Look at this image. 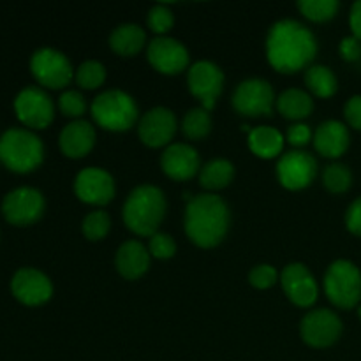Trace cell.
Segmentation results:
<instances>
[{
    "instance_id": "obj_1",
    "label": "cell",
    "mask_w": 361,
    "mask_h": 361,
    "mask_svg": "<svg viewBox=\"0 0 361 361\" xmlns=\"http://www.w3.org/2000/svg\"><path fill=\"white\" fill-rule=\"evenodd\" d=\"M317 55V41L312 32L295 20H281L271 25L267 35V59L275 71L284 74L305 69Z\"/></svg>"
},
{
    "instance_id": "obj_2",
    "label": "cell",
    "mask_w": 361,
    "mask_h": 361,
    "mask_svg": "<svg viewBox=\"0 0 361 361\" xmlns=\"http://www.w3.org/2000/svg\"><path fill=\"white\" fill-rule=\"evenodd\" d=\"M185 233L194 245L214 249L226 238L231 224L229 207L217 194H200L187 203Z\"/></svg>"
},
{
    "instance_id": "obj_3",
    "label": "cell",
    "mask_w": 361,
    "mask_h": 361,
    "mask_svg": "<svg viewBox=\"0 0 361 361\" xmlns=\"http://www.w3.org/2000/svg\"><path fill=\"white\" fill-rule=\"evenodd\" d=\"M164 215V192L155 185L136 187L123 203V222L137 236H154Z\"/></svg>"
},
{
    "instance_id": "obj_4",
    "label": "cell",
    "mask_w": 361,
    "mask_h": 361,
    "mask_svg": "<svg viewBox=\"0 0 361 361\" xmlns=\"http://www.w3.org/2000/svg\"><path fill=\"white\" fill-rule=\"evenodd\" d=\"M44 159V145L30 129L11 127L0 136V162L14 173H30Z\"/></svg>"
},
{
    "instance_id": "obj_5",
    "label": "cell",
    "mask_w": 361,
    "mask_h": 361,
    "mask_svg": "<svg viewBox=\"0 0 361 361\" xmlns=\"http://www.w3.org/2000/svg\"><path fill=\"white\" fill-rule=\"evenodd\" d=\"M90 113L99 127L111 133H123L140 122L136 101L123 90L99 94L92 102Z\"/></svg>"
},
{
    "instance_id": "obj_6",
    "label": "cell",
    "mask_w": 361,
    "mask_h": 361,
    "mask_svg": "<svg viewBox=\"0 0 361 361\" xmlns=\"http://www.w3.org/2000/svg\"><path fill=\"white\" fill-rule=\"evenodd\" d=\"M324 295L337 309L351 310L361 303V270L353 261L337 259L324 274Z\"/></svg>"
},
{
    "instance_id": "obj_7",
    "label": "cell",
    "mask_w": 361,
    "mask_h": 361,
    "mask_svg": "<svg viewBox=\"0 0 361 361\" xmlns=\"http://www.w3.org/2000/svg\"><path fill=\"white\" fill-rule=\"evenodd\" d=\"M30 71L39 85L46 88H66L73 80V66L62 51L55 48H39L30 56Z\"/></svg>"
},
{
    "instance_id": "obj_8",
    "label": "cell",
    "mask_w": 361,
    "mask_h": 361,
    "mask_svg": "<svg viewBox=\"0 0 361 361\" xmlns=\"http://www.w3.org/2000/svg\"><path fill=\"white\" fill-rule=\"evenodd\" d=\"M233 108L245 116H264L271 115L274 104H277L274 88L267 80L250 78L242 81L233 94Z\"/></svg>"
},
{
    "instance_id": "obj_9",
    "label": "cell",
    "mask_w": 361,
    "mask_h": 361,
    "mask_svg": "<svg viewBox=\"0 0 361 361\" xmlns=\"http://www.w3.org/2000/svg\"><path fill=\"white\" fill-rule=\"evenodd\" d=\"M44 196L34 187H18L2 200V214L14 226H30L44 214Z\"/></svg>"
},
{
    "instance_id": "obj_10",
    "label": "cell",
    "mask_w": 361,
    "mask_h": 361,
    "mask_svg": "<svg viewBox=\"0 0 361 361\" xmlns=\"http://www.w3.org/2000/svg\"><path fill=\"white\" fill-rule=\"evenodd\" d=\"M342 321L334 310L317 309L307 314L300 324V335L307 345L314 349H326L337 344L342 337Z\"/></svg>"
},
{
    "instance_id": "obj_11",
    "label": "cell",
    "mask_w": 361,
    "mask_h": 361,
    "mask_svg": "<svg viewBox=\"0 0 361 361\" xmlns=\"http://www.w3.org/2000/svg\"><path fill=\"white\" fill-rule=\"evenodd\" d=\"M18 120L30 129H46L53 122L55 106L51 97L39 87H25L14 99Z\"/></svg>"
},
{
    "instance_id": "obj_12",
    "label": "cell",
    "mask_w": 361,
    "mask_h": 361,
    "mask_svg": "<svg viewBox=\"0 0 361 361\" xmlns=\"http://www.w3.org/2000/svg\"><path fill=\"white\" fill-rule=\"evenodd\" d=\"M187 85H189L190 94L201 102V108L212 111L222 92L224 73H222L217 63L208 62V60H200V62L189 67Z\"/></svg>"
},
{
    "instance_id": "obj_13",
    "label": "cell",
    "mask_w": 361,
    "mask_h": 361,
    "mask_svg": "<svg viewBox=\"0 0 361 361\" xmlns=\"http://www.w3.org/2000/svg\"><path fill=\"white\" fill-rule=\"evenodd\" d=\"M317 176V161L310 154L293 150L282 155L277 162V178L284 189L303 190L312 185Z\"/></svg>"
},
{
    "instance_id": "obj_14",
    "label": "cell",
    "mask_w": 361,
    "mask_h": 361,
    "mask_svg": "<svg viewBox=\"0 0 361 361\" xmlns=\"http://www.w3.org/2000/svg\"><path fill=\"white\" fill-rule=\"evenodd\" d=\"M74 194L83 203L104 207L115 197V180L102 168H85L74 180Z\"/></svg>"
},
{
    "instance_id": "obj_15",
    "label": "cell",
    "mask_w": 361,
    "mask_h": 361,
    "mask_svg": "<svg viewBox=\"0 0 361 361\" xmlns=\"http://www.w3.org/2000/svg\"><path fill=\"white\" fill-rule=\"evenodd\" d=\"M11 291L23 305L37 307L48 302L53 295V284L48 275L37 268H20L11 279Z\"/></svg>"
},
{
    "instance_id": "obj_16",
    "label": "cell",
    "mask_w": 361,
    "mask_h": 361,
    "mask_svg": "<svg viewBox=\"0 0 361 361\" xmlns=\"http://www.w3.org/2000/svg\"><path fill=\"white\" fill-rule=\"evenodd\" d=\"M281 284L289 302L295 303L296 307L309 309L317 302L319 288L314 275L303 263L288 264L281 274Z\"/></svg>"
},
{
    "instance_id": "obj_17",
    "label": "cell",
    "mask_w": 361,
    "mask_h": 361,
    "mask_svg": "<svg viewBox=\"0 0 361 361\" xmlns=\"http://www.w3.org/2000/svg\"><path fill=\"white\" fill-rule=\"evenodd\" d=\"M147 59L155 71H159L161 74H168V76L180 74L189 66V51L185 46L168 35L155 37L148 44Z\"/></svg>"
},
{
    "instance_id": "obj_18",
    "label": "cell",
    "mask_w": 361,
    "mask_h": 361,
    "mask_svg": "<svg viewBox=\"0 0 361 361\" xmlns=\"http://www.w3.org/2000/svg\"><path fill=\"white\" fill-rule=\"evenodd\" d=\"M176 116L168 108H154L145 113L137 122V134L140 140L150 148L169 147V141L173 140L176 133Z\"/></svg>"
},
{
    "instance_id": "obj_19",
    "label": "cell",
    "mask_w": 361,
    "mask_h": 361,
    "mask_svg": "<svg viewBox=\"0 0 361 361\" xmlns=\"http://www.w3.org/2000/svg\"><path fill=\"white\" fill-rule=\"evenodd\" d=\"M161 168L166 176L176 182H185L200 173V155L196 148L185 143H173L161 155Z\"/></svg>"
},
{
    "instance_id": "obj_20",
    "label": "cell",
    "mask_w": 361,
    "mask_h": 361,
    "mask_svg": "<svg viewBox=\"0 0 361 361\" xmlns=\"http://www.w3.org/2000/svg\"><path fill=\"white\" fill-rule=\"evenodd\" d=\"M351 136L345 123L338 120H326L321 123L314 134V147L317 154L326 159H338L348 152Z\"/></svg>"
},
{
    "instance_id": "obj_21",
    "label": "cell",
    "mask_w": 361,
    "mask_h": 361,
    "mask_svg": "<svg viewBox=\"0 0 361 361\" xmlns=\"http://www.w3.org/2000/svg\"><path fill=\"white\" fill-rule=\"evenodd\" d=\"M60 150L69 159H81L92 152L95 145V129L87 120L67 123L59 137Z\"/></svg>"
},
{
    "instance_id": "obj_22",
    "label": "cell",
    "mask_w": 361,
    "mask_h": 361,
    "mask_svg": "<svg viewBox=\"0 0 361 361\" xmlns=\"http://www.w3.org/2000/svg\"><path fill=\"white\" fill-rule=\"evenodd\" d=\"M150 257V252L143 243H140L137 240H129V242L122 243L116 250V270L127 281H136L148 271Z\"/></svg>"
},
{
    "instance_id": "obj_23",
    "label": "cell",
    "mask_w": 361,
    "mask_h": 361,
    "mask_svg": "<svg viewBox=\"0 0 361 361\" xmlns=\"http://www.w3.org/2000/svg\"><path fill=\"white\" fill-rule=\"evenodd\" d=\"M147 42V34L140 25L123 23L118 25L109 35V48L120 56H134L143 49Z\"/></svg>"
},
{
    "instance_id": "obj_24",
    "label": "cell",
    "mask_w": 361,
    "mask_h": 361,
    "mask_svg": "<svg viewBox=\"0 0 361 361\" xmlns=\"http://www.w3.org/2000/svg\"><path fill=\"white\" fill-rule=\"evenodd\" d=\"M249 148L261 159H275L284 148V136L274 127H256L249 134Z\"/></svg>"
},
{
    "instance_id": "obj_25",
    "label": "cell",
    "mask_w": 361,
    "mask_h": 361,
    "mask_svg": "<svg viewBox=\"0 0 361 361\" xmlns=\"http://www.w3.org/2000/svg\"><path fill=\"white\" fill-rule=\"evenodd\" d=\"M277 109L284 118L303 120L312 113L314 101L307 92L300 88H289L277 99Z\"/></svg>"
},
{
    "instance_id": "obj_26",
    "label": "cell",
    "mask_w": 361,
    "mask_h": 361,
    "mask_svg": "<svg viewBox=\"0 0 361 361\" xmlns=\"http://www.w3.org/2000/svg\"><path fill=\"white\" fill-rule=\"evenodd\" d=\"M235 178V166L226 159H214L200 169V183L203 189L222 190Z\"/></svg>"
},
{
    "instance_id": "obj_27",
    "label": "cell",
    "mask_w": 361,
    "mask_h": 361,
    "mask_svg": "<svg viewBox=\"0 0 361 361\" xmlns=\"http://www.w3.org/2000/svg\"><path fill=\"white\" fill-rule=\"evenodd\" d=\"M305 85L316 97L330 99L337 94L338 80L326 66H310L305 71Z\"/></svg>"
},
{
    "instance_id": "obj_28",
    "label": "cell",
    "mask_w": 361,
    "mask_h": 361,
    "mask_svg": "<svg viewBox=\"0 0 361 361\" xmlns=\"http://www.w3.org/2000/svg\"><path fill=\"white\" fill-rule=\"evenodd\" d=\"M182 130L189 140H203L210 134L212 130V116L210 111H207L204 108H192L187 111V115L183 116L182 122Z\"/></svg>"
},
{
    "instance_id": "obj_29",
    "label": "cell",
    "mask_w": 361,
    "mask_h": 361,
    "mask_svg": "<svg viewBox=\"0 0 361 361\" xmlns=\"http://www.w3.org/2000/svg\"><path fill=\"white\" fill-rule=\"evenodd\" d=\"M323 183L331 194H344L353 185V173L342 162L328 164L323 171Z\"/></svg>"
},
{
    "instance_id": "obj_30",
    "label": "cell",
    "mask_w": 361,
    "mask_h": 361,
    "mask_svg": "<svg viewBox=\"0 0 361 361\" xmlns=\"http://www.w3.org/2000/svg\"><path fill=\"white\" fill-rule=\"evenodd\" d=\"M338 7L341 4L337 0H302L298 2L300 13L314 23L330 21L338 13Z\"/></svg>"
},
{
    "instance_id": "obj_31",
    "label": "cell",
    "mask_w": 361,
    "mask_h": 361,
    "mask_svg": "<svg viewBox=\"0 0 361 361\" xmlns=\"http://www.w3.org/2000/svg\"><path fill=\"white\" fill-rule=\"evenodd\" d=\"M76 83L85 90H95L106 81V69L97 60H87L74 73Z\"/></svg>"
},
{
    "instance_id": "obj_32",
    "label": "cell",
    "mask_w": 361,
    "mask_h": 361,
    "mask_svg": "<svg viewBox=\"0 0 361 361\" xmlns=\"http://www.w3.org/2000/svg\"><path fill=\"white\" fill-rule=\"evenodd\" d=\"M109 228H111V219L102 210L92 212L81 222V231H83L85 238L90 242H99V240L106 238Z\"/></svg>"
},
{
    "instance_id": "obj_33",
    "label": "cell",
    "mask_w": 361,
    "mask_h": 361,
    "mask_svg": "<svg viewBox=\"0 0 361 361\" xmlns=\"http://www.w3.org/2000/svg\"><path fill=\"white\" fill-rule=\"evenodd\" d=\"M148 28H150L154 34H157L159 37H164L169 30L175 25V14L169 9L168 6H162V4H157V6L152 7L148 11Z\"/></svg>"
},
{
    "instance_id": "obj_34",
    "label": "cell",
    "mask_w": 361,
    "mask_h": 361,
    "mask_svg": "<svg viewBox=\"0 0 361 361\" xmlns=\"http://www.w3.org/2000/svg\"><path fill=\"white\" fill-rule=\"evenodd\" d=\"M59 109L63 116L81 120L83 113L87 111V102L85 97L76 90H66L59 97Z\"/></svg>"
},
{
    "instance_id": "obj_35",
    "label": "cell",
    "mask_w": 361,
    "mask_h": 361,
    "mask_svg": "<svg viewBox=\"0 0 361 361\" xmlns=\"http://www.w3.org/2000/svg\"><path fill=\"white\" fill-rule=\"evenodd\" d=\"M148 252L155 259H171L176 254V242L173 240V236L166 235V233H155L154 236H150V242H148Z\"/></svg>"
},
{
    "instance_id": "obj_36",
    "label": "cell",
    "mask_w": 361,
    "mask_h": 361,
    "mask_svg": "<svg viewBox=\"0 0 361 361\" xmlns=\"http://www.w3.org/2000/svg\"><path fill=\"white\" fill-rule=\"evenodd\" d=\"M277 281H279V271L275 270L271 264H257V267H254L249 274L250 286L259 289V291L274 288V286L277 284Z\"/></svg>"
},
{
    "instance_id": "obj_37",
    "label": "cell",
    "mask_w": 361,
    "mask_h": 361,
    "mask_svg": "<svg viewBox=\"0 0 361 361\" xmlns=\"http://www.w3.org/2000/svg\"><path fill=\"white\" fill-rule=\"evenodd\" d=\"M286 140L293 145V147H305L309 145V141L312 140V130L305 123H295L288 129L286 133Z\"/></svg>"
},
{
    "instance_id": "obj_38",
    "label": "cell",
    "mask_w": 361,
    "mask_h": 361,
    "mask_svg": "<svg viewBox=\"0 0 361 361\" xmlns=\"http://www.w3.org/2000/svg\"><path fill=\"white\" fill-rule=\"evenodd\" d=\"M345 228L351 235L361 238V196L356 197L345 212Z\"/></svg>"
},
{
    "instance_id": "obj_39",
    "label": "cell",
    "mask_w": 361,
    "mask_h": 361,
    "mask_svg": "<svg viewBox=\"0 0 361 361\" xmlns=\"http://www.w3.org/2000/svg\"><path fill=\"white\" fill-rule=\"evenodd\" d=\"M345 122L353 129L361 130V95H353L344 106Z\"/></svg>"
},
{
    "instance_id": "obj_40",
    "label": "cell",
    "mask_w": 361,
    "mask_h": 361,
    "mask_svg": "<svg viewBox=\"0 0 361 361\" xmlns=\"http://www.w3.org/2000/svg\"><path fill=\"white\" fill-rule=\"evenodd\" d=\"M338 51L345 62H358L361 59V41H358L355 35L344 37L338 46Z\"/></svg>"
},
{
    "instance_id": "obj_41",
    "label": "cell",
    "mask_w": 361,
    "mask_h": 361,
    "mask_svg": "<svg viewBox=\"0 0 361 361\" xmlns=\"http://www.w3.org/2000/svg\"><path fill=\"white\" fill-rule=\"evenodd\" d=\"M349 25H351L353 35L361 41V0L353 4L351 14H349Z\"/></svg>"
},
{
    "instance_id": "obj_42",
    "label": "cell",
    "mask_w": 361,
    "mask_h": 361,
    "mask_svg": "<svg viewBox=\"0 0 361 361\" xmlns=\"http://www.w3.org/2000/svg\"><path fill=\"white\" fill-rule=\"evenodd\" d=\"M358 317H360V321H361V303H360V307H358Z\"/></svg>"
}]
</instances>
